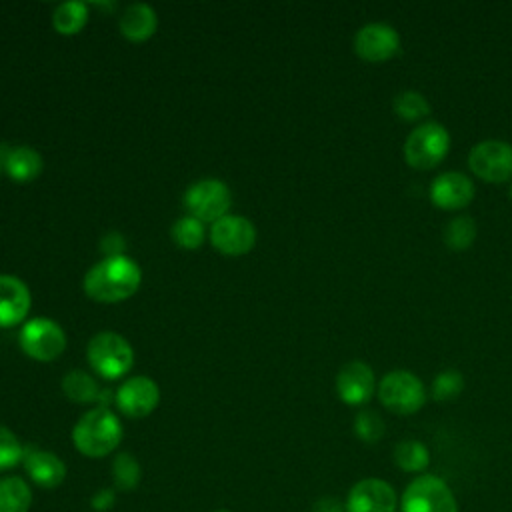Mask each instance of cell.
Returning a JSON list of instances; mask_svg holds the SVG:
<instances>
[{
  "mask_svg": "<svg viewBox=\"0 0 512 512\" xmlns=\"http://www.w3.org/2000/svg\"><path fill=\"white\" fill-rule=\"evenodd\" d=\"M172 238L180 248L194 250L204 242V226L192 216L178 218L172 226Z\"/></svg>",
  "mask_w": 512,
  "mask_h": 512,
  "instance_id": "cell-27",
  "label": "cell"
},
{
  "mask_svg": "<svg viewBox=\"0 0 512 512\" xmlns=\"http://www.w3.org/2000/svg\"><path fill=\"white\" fill-rule=\"evenodd\" d=\"M402 512H458L448 484L432 474L418 476L408 484L400 502Z\"/></svg>",
  "mask_w": 512,
  "mask_h": 512,
  "instance_id": "cell-6",
  "label": "cell"
},
{
  "mask_svg": "<svg viewBox=\"0 0 512 512\" xmlns=\"http://www.w3.org/2000/svg\"><path fill=\"white\" fill-rule=\"evenodd\" d=\"M510 200H512V186H510Z\"/></svg>",
  "mask_w": 512,
  "mask_h": 512,
  "instance_id": "cell-33",
  "label": "cell"
},
{
  "mask_svg": "<svg viewBox=\"0 0 512 512\" xmlns=\"http://www.w3.org/2000/svg\"><path fill=\"white\" fill-rule=\"evenodd\" d=\"M470 170L486 182H506L512 178V146L504 140H482L468 154Z\"/></svg>",
  "mask_w": 512,
  "mask_h": 512,
  "instance_id": "cell-9",
  "label": "cell"
},
{
  "mask_svg": "<svg viewBox=\"0 0 512 512\" xmlns=\"http://www.w3.org/2000/svg\"><path fill=\"white\" fill-rule=\"evenodd\" d=\"M384 430V422L374 410H362L354 418V432L364 442H378L384 436Z\"/></svg>",
  "mask_w": 512,
  "mask_h": 512,
  "instance_id": "cell-30",
  "label": "cell"
},
{
  "mask_svg": "<svg viewBox=\"0 0 512 512\" xmlns=\"http://www.w3.org/2000/svg\"><path fill=\"white\" fill-rule=\"evenodd\" d=\"M476 238L474 218L462 214L452 218L444 228V244L452 250H466Z\"/></svg>",
  "mask_w": 512,
  "mask_h": 512,
  "instance_id": "cell-24",
  "label": "cell"
},
{
  "mask_svg": "<svg viewBox=\"0 0 512 512\" xmlns=\"http://www.w3.org/2000/svg\"><path fill=\"white\" fill-rule=\"evenodd\" d=\"M30 310L28 286L10 274H0V328L20 324Z\"/></svg>",
  "mask_w": 512,
  "mask_h": 512,
  "instance_id": "cell-17",
  "label": "cell"
},
{
  "mask_svg": "<svg viewBox=\"0 0 512 512\" xmlns=\"http://www.w3.org/2000/svg\"><path fill=\"white\" fill-rule=\"evenodd\" d=\"M24 460V446L16 434L0 424V472L18 466Z\"/></svg>",
  "mask_w": 512,
  "mask_h": 512,
  "instance_id": "cell-28",
  "label": "cell"
},
{
  "mask_svg": "<svg viewBox=\"0 0 512 512\" xmlns=\"http://www.w3.org/2000/svg\"><path fill=\"white\" fill-rule=\"evenodd\" d=\"M316 512H342L336 500H322L316 504Z\"/></svg>",
  "mask_w": 512,
  "mask_h": 512,
  "instance_id": "cell-32",
  "label": "cell"
},
{
  "mask_svg": "<svg viewBox=\"0 0 512 512\" xmlns=\"http://www.w3.org/2000/svg\"><path fill=\"white\" fill-rule=\"evenodd\" d=\"M120 440L122 424L118 416L106 406H98L82 414L72 430V442L76 450L88 458H102L114 452Z\"/></svg>",
  "mask_w": 512,
  "mask_h": 512,
  "instance_id": "cell-2",
  "label": "cell"
},
{
  "mask_svg": "<svg viewBox=\"0 0 512 512\" xmlns=\"http://www.w3.org/2000/svg\"><path fill=\"white\" fill-rule=\"evenodd\" d=\"M354 52L366 62H384L400 52L398 32L384 22H370L354 36Z\"/></svg>",
  "mask_w": 512,
  "mask_h": 512,
  "instance_id": "cell-11",
  "label": "cell"
},
{
  "mask_svg": "<svg viewBox=\"0 0 512 512\" xmlns=\"http://www.w3.org/2000/svg\"><path fill=\"white\" fill-rule=\"evenodd\" d=\"M32 490L20 476L0 478V512H28Z\"/></svg>",
  "mask_w": 512,
  "mask_h": 512,
  "instance_id": "cell-20",
  "label": "cell"
},
{
  "mask_svg": "<svg viewBox=\"0 0 512 512\" xmlns=\"http://www.w3.org/2000/svg\"><path fill=\"white\" fill-rule=\"evenodd\" d=\"M90 366L106 380L124 376L134 364V352L126 338L116 332H98L86 348Z\"/></svg>",
  "mask_w": 512,
  "mask_h": 512,
  "instance_id": "cell-3",
  "label": "cell"
},
{
  "mask_svg": "<svg viewBox=\"0 0 512 512\" xmlns=\"http://www.w3.org/2000/svg\"><path fill=\"white\" fill-rule=\"evenodd\" d=\"M464 388V378L456 370H444L434 378L432 384V396L436 402H448L454 400Z\"/></svg>",
  "mask_w": 512,
  "mask_h": 512,
  "instance_id": "cell-29",
  "label": "cell"
},
{
  "mask_svg": "<svg viewBox=\"0 0 512 512\" xmlns=\"http://www.w3.org/2000/svg\"><path fill=\"white\" fill-rule=\"evenodd\" d=\"M160 402V390L148 376H134L126 380L116 392V404L128 418L148 416Z\"/></svg>",
  "mask_w": 512,
  "mask_h": 512,
  "instance_id": "cell-13",
  "label": "cell"
},
{
  "mask_svg": "<svg viewBox=\"0 0 512 512\" xmlns=\"http://www.w3.org/2000/svg\"><path fill=\"white\" fill-rule=\"evenodd\" d=\"M112 504H114V490H110V488H102L92 496V508L98 512L112 508Z\"/></svg>",
  "mask_w": 512,
  "mask_h": 512,
  "instance_id": "cell-31",
  "label": "cell"
},
{
  "mask_svg": "<svg viewBox=\"0 0 512 512\" xmlns=\"http://www.w3.org/2000/svg\"><path fill=\"white\" fill-rule=\"evenodd\" d=\"M140 282V266L122 254H112L110 258L100 260L86 272L84 292L96 302L112 304L136 294Z\"/></svg>",
  "mask_w": 512,
  "mask_h": 512,
  "instance_id": "cell-1",
  "label": "cell"
},
{
  "mask_svg": "<svg viewBox=\"0 0 512 512\" xmlns=\"http://www.w3.org/2000/svg\"><path fill=\"white\" fill-rule=\"evenodd\" d=\"M474 198V184L462 172H444L430 184V200L442 210H460Z\"/></svg>",
  "mask_w": 512,
  "mask_h": 512,
  "instance_id": "cell-15",
  "label": "cell"
},
{
  "mask_svg": "<svg viewBox=\"0 0 512 512\" xmlns=\"http://www.w3.org/2000/svg\"><path fill=\"white\" fill-rule=\"evenodd\" d=\"M62 390L70 400H74L78 404L94 402L100 396V388H98L96 380L82 370L68 372L62 380Z\"/></svg>",
  "mask_w": 512,
  "mask_h": 512,
  "instance_id": "cell-22",
  "label": "cell"
},
{
  "mask_svg": "<svg viewBox=\"0 0 512 512\" xmlns=\"http://www.w3.org/2000/svg\"><path fill=\"white\" fill-rule=\"evenodd\" d=\"M86 22H88V8L84 2H76V0L62 2L52 14V26L62 36L78 34Z\"/></svg>",
  "mask_w": 512,
  "mask_h": 512,
  "instance_id": "cell-21",
  "label": "cell"
},
{
  "mask_svg": "<svg viewBox=\"0 0 512 512\" xmlns=\"http://www.w3.org/2000/svg\"><path fill=\"white\" fill-rule=\"evenodd\" d=\"M450 148V134L440 122H424L416 126L404 142V158L416 170L438 166Z\"/></svg>",
  "mask_w": 512,
  "mask_h": 512,
  "instance_id": "cell-4",
  "label": "cell"
},
{
  "mask_svg": "<svg viewBox=\"0 0 512 512\" xmlns=\"http://www.w3.org/2000/svg\"><path fill=\"white\" fill-rule=\"evenodd\" d=\"M156 26H158V18L154 8L142 2L126 6L120 16V32L130 42L148 40L156 32Z\"/></svg>",
  "mask_w": 512,
  "mask_h": 512,
  "instance_id": "cell-19",
  "label": "cell"
},
{
  "mask_svg": "<svg viewBox=\"0 0 512 512\" xmlns=\"http://www.w3.org/2000/svg\"><path fill=\"white\" fill-rule=\"evenodd\" d=\"M216 512H230V510H216Z\"/></svg>",
  "mask_w": 512,
  "mask_h": 512,
  "instance_id": "cell-34",
  "label": "cell"
},
{
  "mask_svg": "<svg viewBox=\"0 0 512 512\" xmlns=\"http://www.w3.org/2000/svg\"><path fill=\"white\" fill-rule=\"evenodd\" d=\"M22 464L30 480L44 490L58 488L66 478V464L62 462L60 456L48 450H40L32 446L24 448Z\"/></svg>",
  "mask_w": 512,
  "mask_h": 512,
  "instance_id": "cell-16",
  "label": "cell"
},
{
  "mask_svg": "<svg viewBox=\"0 0 512 512\" xmlns=\"http://www.w3.org/2000/svg\"><path fill=\"white\" fill-rule=\"evenodd\" d=\"M398 496L394 488L380 478H364L352 486L346 500V512H396Z\"/></svg>",
  "mask_w": 512,
  "mask_h": 512,
  "instance_id": "cell-12",
  "label": "cell"
},
{
  "mask_svg": "<svg viewBox=\"0 0 512 512\" xmlns=\"http://www.w3.org/2000/svg\"><path fill=\"white\" fill-rule=\"evenodd\" d=\"M378 398L390 412L408 416L424 406L426 390L416 374L408 370H392L380 380Z\"/></svg>",
  "mask_w": 512,
  "mask_h": 512,
  "instance_id": "cell-5",
  "label": "cell"
},
{
  "mask_svg": "<svg viewBox=\"0 0 512 512\" xmlns=\"http://www.w3.org/2000/svg\"><path fill=\"white\" fill-rule=\"evenodd\" d=\"M0 162L14 182H32L42 172V156L28 146L2 148Z\"/></svg>",
  "mask_w": 512,
  "mask_h": 512,
  "instance_id": "cell-18",
  "label": "cell"
},
{
  "mask_svg": "<svg viewBox=\"0 0 512 512\" xmlns=\"http://www.w3.org/2000/svg\"><path fill=\"white\" fill-rule=\"evenodd\" d=\"M0 174H2V162H0Z\"/></svg>",
  "mask_w": 512,
  "mask_h": 512,
  "instance_id": "cell-35",
  "label": "cell"
},
{
  "mask_svg": "<svg viewBox=\"0 0 512 512\" xmlns=\"http://www.w3.org/2000/svg\"><path fill=\"white\" fill-rule=\"evenodd\" d=\"M230 190L224 182L208 178L194 182L184 194V206L192 218L200 222H216L230 208Z\"/></svg>",
  "mask_w": 512,
  "mask_h": 512,
  "instance_id": "cell-8",
  "label": "cell"
},
{
  "mask_svg": "<svg viewBox=\"0 0 512 512\" xmlns=\"http://www.w3.org/2000/svg\"><path fill=\"white\" fill-rule=\"evenodd\" d=\"M394 112L406 122H416L430 112L428 100L416 90H404L394 98Z\"/></svg>",
  "mask_w": 512,
  "mask_h": 512,
  "instance_id": "cell-25",
  "label": "cell"
},
{
  "mask_svg": "<svg viewBox=\"0 0 512 512\" xmlns=\"http://www.w3.org/2000/svg\"><path fill=\"white\" fill-rule=\"evenodd\" d=\"M210 242L218 252L226 256H240L254 248L256 228L244 216L226 214L212 224Z\"/></svg>",
  "mask_w": 512,
  "mask_h": 512,
  "instance_id": "cell-10",
  "label": "cell"
},
{
  "mask_svg": "<svg viewBox=\"0 0 512 512\" xmlns=\"http://www.w3.org/2000/svg\"><path fill=\"white\" fill-rule=\"evenodd\" d=\"M374 372L362 360H352L344 364L336 376V392L344 404L360 406L374 394Z\"/></svg>",
  "mask_w": 512,
  "mask_h": 512,
  "instance_id": "cell-14",
  "label": "cell"
},
{
  "mask_svg": "<svg viewBox=\"0 0 512 512\" xmlns=\"http://www.w3.org/2000/svg\"><path fill=\"white\" fill-rule=\"evenodd\" d=\"M394 462L406 472H420L428 466L430 452L418 440H404L394 448Z\"/></svg>",
  "mask_w": 512,
  "mask_h": 512,
  "instance_id": "cell-23",
  "label": "cell"
},
{
  "mask_svg": "<svg viewBox=\"0 0 512 512\" xmlns=\"http://www.w3.org/2000/svg\"><path fill=\"white\" fill-rule=\"evenodd\" d=\"M20 348L34 360L50 362L66 348L64 330L50 318H32L20 330Z\"/></svg>",
  "mask_w": 512,
  "mask_h": 512,
  "instance_id": "cell-7",
  "label": "cell"
},
{
  "mask_svg": "<svg viewBox=\"0 0 512 512\" xmlns=\"http://www.w3.org/2000/svg\"><path fill=\"white\" fill-rule=\"evenodd\" d=\"M112 478L118 490H134L140 482V466L128 452H120L112 464Z\"/></svg>",
  "mask_w": 512,
  "mask_h": 512,
  "instance_id": "cell-26",
  "label": "cell"
}]
</instances>
